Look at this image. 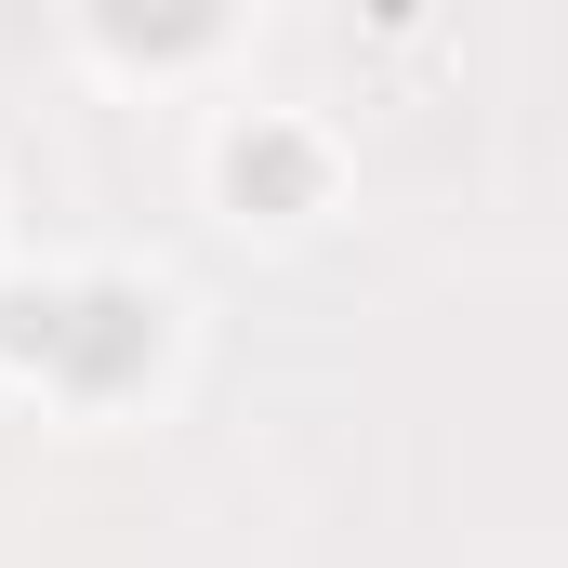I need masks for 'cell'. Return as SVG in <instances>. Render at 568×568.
Returning <instances> with one entry per match:
<instances>
[{"label": "cell", "mask_w": 568, "mask_h": 568, "mask_svg": "<svg viewBox=\"0 0 568 568\" xmlns=\"http://www.w3.org/2000/svg\"><path fill=\"white\" fill-rule=\"evenodd\" d=\"M0 344L13 357H40V371H67V384H133L145 344H159V317H145L133 291H27L13 317H0Z\"/></svg>", "instance_id": "6da1fadb"}]
</instances>
